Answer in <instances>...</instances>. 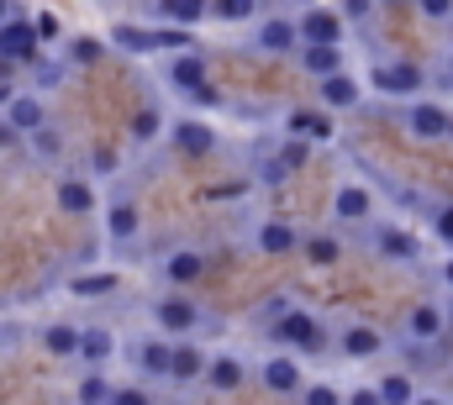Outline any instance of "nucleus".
<instances>
[{"label": "nucleus", "mask_w": 453, "mask_h": 405, "mask_svg": "<svg viewBox=\"0 0 453 405\" xmlns=\"http://www.w3.org/2000/svg\"><path fill=\"white\" fill-rule=\"evenodd\" d=\"M269 337L280 342V348H290V353H322L327 348V337H322V321L311 316V310H280V321L269 326Z\"/></svg>", "instance_id": "nucleus-1"}, {"label": "nucleus", "mask_w": 453, "mask_h": 405, "mask_svg": "<svg viewBox=\"0 0 453 405\" xmlns=\"http://www.w3.org/2000/svg\"><path fill=\"white\" fill-rule=\"evenodd\" d=\"M169 85L180 90V96H190L196 105H217V90L206 85V58L201 53H190V48H180V58H169Z\"/></svg>", "instance_id": "nucleus-2"}, {"label": "nucleus", "mask_w": 453, "mask_h": 405, "mask_svg": "<svg viewBox=\"0 0 453 405\" xmlns=\"http://www.w3.org/2000/svg\"><path fill=\"white\" fill-rule=\"evenodd\" d=\"M258 379H264V390H269V395H301L306 369H301V358H296L290 348H280L274 358H264V363H258Z\"/></svg>", "instance_id": "nucleus-3"}, {"label": "nucleus", "mask_w": 453, "mask_h": 405, "mask_svg": "<svg viewBox=\"0 0 453 405\" xmlns=\"http://www.w3.org/2000/svg\"><path fill=\"white\" fill-rule=\"evenodd\" d=\"M369 242H374L380 258H395V264H417V258H422V242H417L406 226H390V221H374V226H369Z\"/></svg>", "instance_id": "nucleus-4"}, {"label": "nucleus", "mask_w": 453, "mask_h": 405, "mask_svg": "<svg viewBox=\"0 0 453 405\" xmlns=\"http://www.w3.org/2000/svg\"><path fill=\"white\" fill-rule=\"evenodd\" d=\"M369 85H374L380 96H422L427 74H422L417 64H380V69H369Z\"/></svg>", "instance_id": "nucleus-5"}, {"label": "nucleus", "mask_w": 453, "mask_h": 405, "mask_svg": "<svg viewBox=\"0 0 453 405\" xmlns=\"http://www.w3.org/2000/svg\"><path fill=\"white\" fill-rule=\"evenodd\" d=\"M153 321H158L164 332H174V337H190V332L201 326V305L185 301V295H164V301L153 305Z\"/></svg>", "instance_id": "nucleus-6"}, {"label": "nucleus", "mask_w": 453, "mask_h": 405, "mask_svg": "<svg viewBox=\"0 0 453 405\" xmlns=\"http://www.w3.org/2000/svg\"><path fill=\"white\" fill-rule=\"evenodd\" d=\"M406 132H411V137H443V132H449V111H443L438 101H422V96H411Z\"/></svg>", "instance_id": "nucleus-7"}, {"label": "nucleus", "mask_w": 453, "mask_h": 405, "mask_svg": "<svg viewBox=\"0 0 453 405\" xmlns=\"http://www.w3.org/2000/svg\"><path fill=\"white\" fill-rule=\"evenodd\" d=\"M253 42H258L264 53H290V48L301 42V27H296L290 16H264L258 32H253Z\"/></svg>", "instance_id": "nucleus-8"}, {"label": "nucleus", "mask_w": 453, "mask_h": 405, "mask_svg": "<svg viewBox=\"0 0 453 405\" xmlns=\"http://www.w3.org/2000/svg\"><path fill=\"white\" fill-rule=\"evenodd\" d=\"M443 332H449V310H443V305L422 301L411 316H406V337H411V342H438Z\"/></svg>", "instance_id": "nucleus-9"}, {"label": "nucleus", "mask_w": 453, "mask_h": 405, "mask_svg": "<svg viewBox=\"0 0 453 405\" xmlns=\"http://www.w3.org/2000/svg\"><path fill=\"white\" fill-rule=\"evenodd\" d=\"M253 242H258V253H269V258H285V253H296V248H301V232H296L290 221H258Z\"/></svg>", "instance_id": "nucleus-10"}, {"label": "nucleus", "mask_w": 453, "mask_h": 405, "mask_svg": "<svg viewBox=\"0 0 453 405\" xmlns=\"http://www.w3.org/2000/svg\"><path fill=\"white\" fill-rule=\"evenodd\" d=\"M242 379H248V363H242L237 353H217V358H206V385H211V390L232 395V390H242Z\"/></svg>", "instance_id": "nucleus-11"}, {"label": "nucleus", "mask_w": 453, "mask_h": 405, "mask_svg": "<svg viewBox=\"0 0 453 405\" xmlns=\"http://www.w3.org/2000/svg\"><path fill=\"white\" fill-rule=\"evenodd\" d=\"M333 216H338V221H369V216H374V190H364V185H338V190H333Z\"/></svg>", "instance_id": "nucleus-12"}, {"label": "nucleus", "mask_w": 453, "mask_h": 405, "mask_svg": "<svg viewBox=\"0 0 453 405\" xmlns=\"http://www.w3.org/2000/svg\"><path fill=\"white\" fill-rule=\"evenodd\" d=\"M338 348H342V358H380L385 353V332L380 326H342Z\"/></svg>", "instance_id": "nucleus-13"}, {"label": "nucleus", "mask_w": 453, "mask_h": 405, "mask_svg": "<svg viewBox=\"0 0 453 405\" xmlns=\"http://www.w3.org/2000/svg\"><path fill=\"white\" fill-rule=\"evenodd\" d=\"M364 101V90H358V80L338 69V74H322V105L327 111H353V105Z\"/></svg>", "instance_id": "nucleus-14"}, {"label": "nucleus", "mask_w": 453, "mask_h": 405, "mask_svg": "<svg viewBox=\"0 0 453 405\" xmlns=\"http://www.w3.org/2000/svg\"><path fill=\"white\" fill-rule=\"evenodd\" d=\"M296 27H301V42H342V16L338 11H322V5H317V11H306Z\"/></svg>", "instance_id": "nucleus-15"}, {"label": "nucleus", "mask_w": 453, "mask_h": 405, "mask_svg": "<svg viewBox=\"0 0 453 405\" xmlns=\"http://www.w3.org/2000/svg\"><path fill=\"white\" fill-rule=\"evenodd\" d=\"M174 148H180L185 158H206V153L217 148V132H211L206 121H180V126H174Z\"/></svg>", "instance_id": "nucleus-16"}, {"label": "nucleus", "mask_w": 453, "mask_h": 405, "mask_svg": "<svg viewBox=\"0 0 453 405\" xmlns=\"http://www.w3.org/2000/svg\"><path fill=\"white\" fill-rule=\"evenodd\" d=\"M169 379H180V385H190V379H206V353H201L196 342H180V348H169Z\"/></svg>", "instance_id": "nucleus-17"}, {"label": "nucleus", "mask_w": 453, "mask_h": 405, "mask_svg": "<svg viewBox=\"0 0 453 405\" xmlns=\"http://www.w3.org/2000/svg\"><path fill=\"white\" fill-rule=\"evenodd\" d=\"M301 69L317 74V80H322V74H338L342 69V42H306V48H301Z\"/></svg>", "instance_id": "nucleus-18"}, {"label": "nucleus", "mask_w": 453, "mask_h": 405, "mask_svg": "<svg viewBox=\"0 0 453 405\" xmlns=\"http://www.w3.org/2000/svg\"><path fill=\"white\" fill-rule=\"evenodd\" d=\"M206 274V253H196V248H180L169 264H164V279L169 285H196Z\"/></svg>", "instance_id": "nucleus-19"}, {"label": "nucleus", "mask_w": 453, "mask_h": 405, "mask_svg": "<svg viewBox=\"0 0 453 405\" xmlns=\"http://www.w3.org/2000/svg\"><path fill=\"white\" fill-rule=\"evenodd\" d=\"M32 48H37V27L11 21V27L0 32V58H32Z\"/></svg>", "instance_id": "nucleus-20"}, {"label": "nucleus", "mask_w": 453, "mask_h": 405, "mask_svg": "<svg viewBox=\"0 0 453 405\" xmlns=\"http://www.w3.org/2000/svg\"><path fill=\"white\" fill-rule=\"evenodd\" d=\"M137 369H142L148 379H169V342H164V337H148V342L137 348Z\"/></svg>", "instance_id": "nucleus-21"}, {"label": "nucleus", "mask_w": 453, "mask_h": 405, "mask_svg": "<svg viewBox=\"0 0 453 405\" xmlns=\"http://www.w3.org/2000/svg\"><path fill=\"white\" fill-rule=\"evenodd\" d=\"M206 11H211V0H158V16L174 27H196V21H206Z\"/></svg>", "instance_id": "nucleus-22"}, {"label": "nucleus", "mask_w": 453, "mask_h": 405, "mask_svg": "<svg viewBox=\"0 0 453 405\" xmlns=\"http://www.w3.org/2000/svg\"><path fill=\"white\" fill-rule=\"evenodd\" d=\"M374 395H380L385 405H406V401H417V379L395 369V374H385V379L374 385Z\"/></svg>", "instance_id": "nucleus-23"}, {"label": "nucleus", "mask_w": 453, "mask_h": 405, "mask_svg": "<svg viewBox=\"0 0 453 405\" xmlns=\"http://www.w3.org/2000/svg\"><path fill=\"white\" fill-rule=\"evenodd\" d=\"M106 226H111V237L132 242V237H137V205H132V201H116L111 216H106Z\"/></svg>", "instance_id": "nucleus-24"}, {"label": "nucleus", "mask_w": 453, "mask_h": 405, "mask_svg": "<svg viewBox=\"0 0 453 405\" xmlns=\"http://www.w3.org/2000/svg\"><path fill=\"white\" fill-rule=\"evenodd\" d=\"M217 21H258V0H211Z\"/></svg>", "instance_id": "nucleus-25"}, {"label": "nucleus", "mask_w": 453, "mask_h": 405, "mask_svg": "<svg viewBox=\"0 0 453 405\" xmlns=\"http://www.w3.org/2000/svg\"><path fill=\"white\" fill-rule=\"evenodd\" d=\"M58 205L80 216V210H90V205H96V195H90V185H80V180H64V185H58Z\"/></svg>", "instance_id": "nucleus-26"}, {"label": "nucleus", "mask_w": 453, "mask_h": 405, "mask_svg": "<svg viewBox=\"0 0 453 405\" xmlns=\"http://www.w3.org/2000/svg\"><path fill=\"white\" fill-rule=\"evenodd\" d=\"M11 126H16V132H37V126H42V105L37 101H11Z\"/></svg>", "instance_id": "nucleus-27"}, {"label": "nucleus", "mask_w": 453, "mask_h": 405, "mask_svg": "<svg viewBox=\"0 0 453 405\" xmlns=\"http://www.w3.org/2000/svg\"><path fill=\"white\" fill-rule=\"evenodd\" d=\"M306 258H311V264H338V258H342V242L322 232V237H311V242H306Z\"/></svg>", "instance_id": "nucleus-28"}, {"label": "nucleus", "mask_w": 453, "mask_h": 405, "mask_svg": "<svg viewBox=\"0 0 453 405\" xmlns=\"http://www.w3.org/2000/svg\"><path fill=\"white\" fill-rule=\"evenodd\" d=\"M80 353H85L90 363H106V358H111V337H106V332H80Z\"/></svg>", "instance_id": "nucleus-29"}, {"label": "nucleus", "mask_w": 453, "mask_h": 405, "mask_svg": "<svg viewBox=\"0 0 453 405\" xmlns=\"http://www.w3.org/2000/svg\"><path fill=\"white\" fill-rule=\"evenodd\" d=\"M116 290V274H80L74 279V295H111Z\"/></svg>", "instance_id": "nucleus-30"}, {"label": "nucleus", "mask_w": 453, "mask_h": 405, "mask_svg": "<svg viewBox=\"0 0 453 405\" xmlns=\"http://www.w3.org/2000/svg\"><path fill=\"white\" fill-rule=\"evenodd\" d=\"M301 401L306 405H342L338 385H301Z\"/></svg>", "instance_id": "nucleus-31"}, {"label": "nucleus", "mask_w": 453, "mask_h": 405, "mask_svg": "<svg viewBox=\"0 0 453 405\" xmlns=\"http://www.w3.org/2000/svg\"><path fill=\"white\" fill-rule=\"evenodd\" d=\"M433 237H438V242L453 253V201L438 205V216H433Z\"/></svg>", "instance_id": "nucleus-32"}, {"label": "nucleus", "mask_w": 453, "mask_h": 405, "mask_svg": "<svg viewBox=\"0 0 453 405\" xmlns=\"http://www.w3.org/2000/svg\"><path fill=\"white\" fill-rule=\"evenodd\" d=\"M48 348H53V353H80V332H74V326H53V332H48Z\"/></svg>", "instance_id": "nucleus-33"}, {"label": "nucleus", "mask_w": 453, "mask_h": 405, "mask_svg": "<svg viewBox=\"0 0 453 405\" xmlns=\"http://www.w3.org/2000/svg\"><path fill=\"white\" fill-rule=\"evenodd\" d=\"M290 126H296V132H311V137H327V132H333L327 121H317V111H296Z\"/></svg>", "instance_id": "nucleus-34"}, {"label": "nucleus", "mask_w": 453, "mask_h": 405, "mask_svg": "<svg viewBox=\"0 0 453 405\" xmlns=\"http://www.w3.org/2000/svg\"><path fill=\"white\" fill-rule=\"evenodd\" d=\"M417 11H422V16H433V21H449L453 0H417Z\"/></svg>", "instance_id": "nucleus-35"}, {"label": "nucleus", "mask_w": 453, "mask_h": 405, "mask_svg": "<svg viewBox=\"0 0 453 405\" xmlns=\"http://www.w3.org/2000/svg\"><path fill=\"white\" fill-rule=\"evenodd\" d=\"M374 16V0H342V21H364Z\"/></svg>", "instance_id": "nucleus-36"}, {"label": "nucleus", "mask_w": 453, "mask_h": 405, "mask_svg": "<svg viewBox=\"0 0 453 405\" xmlns=\"http://www.w3.org/2000/svg\"><path fill=\"white\" fill-rule=\"evenodd\" d=\"M132 132H137V137H153V132H158V111H137Z\"/></svg>", "instance_id": "nucleus-37"}, {"label": "nucleus", "mask_w": 453, "mask_h": 405, "mask_svg": "<svg viewBox=\"0 0 453 405\" xmlns=\"http://www.w3.org/2000/svg\"><path fill=\"white\" fill-rule=\"evenodd\" d=\"M80 401H111V390H106L101 379H85V385H80Z\"/></svg>", "instance_id": "nucleus-38"}, {"label": "nucleus", "mask_w": 453, "mask_h": 405, "mask_svg": "<svg viewBox=\"0 0 453 405\" xmlns=\"http://www.w3.org/2000/svg\"><path fill=\"white\" fill-rule=\"evenodd\" d=\"M342 401L348 405H380V395H374V385H364V390H348Z\"/></svg>", "instance_id": "nucleus-39"}, {"label": "nucleus", "mask_w": 453, "mask_h": 405, "mask_svg": "<svg viewBox=\"0 0 453 405\" xmlns=\"http://www.w3.org/2000/svg\"><path fill=\"white\" fill-rule=\"evenodd\" d=\"M37 153H48V158H53V153H58V137H53V132H48V126H37Z\"/></svg>", "instance_id": "nucleus-40"}, {"label": "nucleus", "mask_w": 453, "mask_h": 405, "mask_svg": "<svg viewBox=\"0 0 453 405\" xmlns=\"http://www.w3.org/2000/svg\"><path fill=\"white\" fill-rule=\"evenodd\" d=\"M96 53H101L96 42H74V58H80V64H96Z\"/></svg>", "instance_id": "nucleus-41"}, {"label": "nucleus", "mask_w": 453, "mask_h": 405, "mask_svg": "<svg viewBox=\"0 0 453 405\" xmlns=\"http://www.w3.org/2000/svg\"><path fill=\"white\" fill-rule=\"evenodd\" d=\"M111 401H121V405H142L148 395H142V390H111Z\"/></svg>", "instance_id": "nucleus-42"}, {"label": "nucleus", "mask_w": 453, "mask_h": 405, "mask_svg": "<svg viewBox=\"0 0 453 405\" xmlns=\"http://www.w3.org/2000/svg\"><path fill=\"white\" fill-rule=\"evenodd\" d=\"M11 137H16V126H11V121H5V126H0V148H5V142H11Z\"/></svg>", "instance_id": "nucleus-43"}, {"label": "nucleus", "mask_w": 453, "mask_h": 405, "mask_svg": "<svg viewBox=\"0 0 453 405\" xmlns=\"http://www.w3.org/2000/svg\"><path fill=\"white\" fill-rule=\"evenodd\" d=\"M443 285H449V290H453V258H449V264H443Z\"/></svg>", "instance_id": "nucleus-44"}, {"label": "nucleus", "mask_w": 453, "mask_h": 405, "mask_svg": "<svg viewBox=\"0 0 453 405\" xmlns=\"http://www.w3.org/2000/svg\"><path fill=\"white\" fill-rule=\"evenodd\" d=\"M443 137H453V111H449V132H443Z\"/></svg>", "instance_id": "nucleus-45"}, {"label": "nucleus", "mask_w": 453, "mask_h": 405, "mask_svg": "<svg viewBox=\"0 0 453 405\" xmlns=\"http://www.w3.org/2000/svg\"><path fill=\"white\" fill-rule=\"evenodd\" d=\"M0 16H5V0H0Z\"/></svg>", "instance_id": "nucleus-46"}, {"label": "nucleus", "mask_w": 453, "mask_h": 405, "mask_svg": "<svg viewBox=\"0 0 453 405\" xmlns=\"http://www.w3.org/2000/svg\"><path fill=\"white\" fill-rule=\"evenodd\" d=\"M0 105H5V90H0Z\"/></svg>", "instance_id": "nucleus-47"}, {"label": "nucleus", "mask_w": 453, "mask_h": 405, "mask_svg": "<svg viewBox=\"0 0 453 405\" xmlns=\"http://www.w3.org/2000/svg\"><path fill=\"white\" fill-rule=\"evenodd\" d=\"M449 321H453V305H449Z\"/></svg>", "instance_id": "nucleus-48"}]
</instances>
